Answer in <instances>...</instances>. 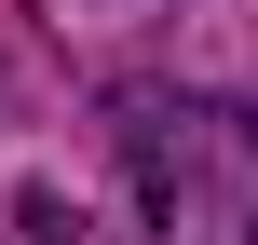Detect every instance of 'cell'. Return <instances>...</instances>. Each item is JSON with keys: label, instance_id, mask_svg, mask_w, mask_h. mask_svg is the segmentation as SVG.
I'll list each match as a JSON object with an SVG mask.
<instances>
[{"label": "cell", "instance_id": "2", "mask_svg": "<svg viewBox=\"0 0 258 245\" xmlns=\"http://www.w3.org/2000/svg\"><path fill=\"white\" fill-rule=\"evenodd\" d=\"M27 245H95V232H82V205H68V191H27Z\"/></svg>", "mask_w": 258, "mask_h": 245}, {"label": "cell", "instance_id": "1", "mask_svg": "<svg viewBox=\"0 0 258 245\" xmlns=\"http://www.w3.org/2000/svg\"><path fill=\"white\" fill-rule=\"evenodd\" d=\"M150 245H258V123L231 95H136L122 123Z\"/></svg>", "mask_w": 258, "mask_h": 245}]
</instances>
